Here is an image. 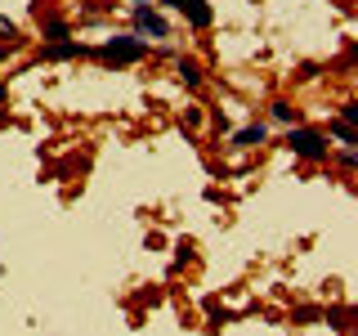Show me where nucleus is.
Listing matches in <instances>:
<instances>
[{
	"label": "nucleus",
	"instance_id": "obj_11",
	"mask_svg": "<svg viewBox=\"0 0 358 336\" xmlns=\"http://www.w3.org/2000/svg\"><path fill=\"white\" fill-rule=\"evenodd\" d=\"M354 117H358V104H354V99H350V104H341V121H350V126H354Z\"/></svg>",
	"mask_w": 358,
	"mask_h": 336
},
{
	"label": "nucleus",
	"instance_id": "obj_2",
	"mask_svg": "<svg viewBox=\"0 0 358 336\" xmlns=\"http://www.w3.org/2000/svg\"><path fill=\"white\" fill-rule=\"evenodd\" d=\"M143 54H148V41L134 36V31H126V36H108L103 50H99V59L112 63V67H126V63H139Z\"/></svg>",
	"mask_w": 358,
	"mask_h": 336
},
{
	"label": "nucleus",
	"instance_id": "obj_12",
	"mask_svg": "<svg viewBox=\"0 0 358 336\" xmlns=\"http://www.w3.org/2000/svg\"><path fill=\"white\" fill-rule=\"evenodd\" d=\"M5 36H14V18H5V14H0V41H5Z\"/></svg>",
	"mask_w": 358,
	"mask_h": 336
},
{
	"label": "nucleus",
	"instance_id": "obj_9",
	"mask_svg": "<svg viewBox=\"0 0 358 336\" xmlns=\"http://www.w3.org/2000/svg\"><path fill=\"white\" fill-rule=\"evenodd\" d=\"M327 130H331V139L341 144V148H354V126H350V121H341V117H336Z\"/></svg>",
	"mask_w": 358,
	"mask_h": 336
},
{
	"label": "nucleus",
	"instance_id": "obj_8",
	"mask_svg": "<svg viewBox=\"0 0 358 336\" xmlns=\"http://www.w3.org/2000/svg\"><path fill=\"white\" fill-rule=\"evenodd\" d=\"M175 72H179V81H184L188 90H201V67H197L193 59H179V63H175Z\"/></svg>",
	"mask_w": 358,
	"mask_h": 336
},
{
	"label": "nucleus",
	"instance_id": "obj_7",
	"mask_svg": "<svg viewBox=\"0 0 358 336\" xmlns=\"http://www.w3.org/2000/svg\"><path fill=\"white\" fill-rule=\"evenodd\" d=\"M41 36L50 45H59V41H72V27H67V18L50 14V18H41Z\"/></svg>",
	"mask_w": 358,
	"mask_h": 336
},
{
	"label": "nucleus",
	"instance_id": "obj_3",
	"mask_svg": "<svg viewBox=\"0 0 358 336\" xmlns=\"http://www.w3.org/2000/svg\"><path fill=\"white\" fill-rule=\"evenodd\" d=\"M134 36H143V41H166V36H171V22L157 14L152 5H134Z\"/></svg>",
	"mask_w": 358,
	"mask_h": 336
},
{
	"label": "nucleus",
	"instance_id": "obj_1",
	"mask_svg": "<svg viewBox=\"0 0 358 336\" xmlns=\"http://www.w3.org/2000/svg\"><path fill=\"white\" fill-rule=\"evenodd\" d=\"M282 148L296 153V157H305V162H327L331 144H327V134H318V130H309V126H287Z\"/></svg>",
	"mask_w": 358,
	"mask_h": 336
},
{
	"label": "nucleus",
	"instance_id": "obj_5",
	"mask_svg": "<svg viewBox=\"0 0 358 336\" xmlns=\"http://www.w3.org/2000/svg\"><path fill=\"white\" fill-rule=\"evenodd\" d=\"M268 139V126L264 121H251V126H242V130H233V148H260V144Z\"/></svg>",
	"mask_w": 358,
	"mask_h": 336
},
{
	"label": "nucleus",
	"instance_id": "obj_13",
	"mask_svg": "<svg viewBox=\"0 0 358 336\" xmlns=\"http://www.w3.org/2000/svg\"><path fill=\"white\" fill-rule=\"evenodd\" d=\"M162 5H166V9H184V0H162Z\"/></svg>",
	"mask_w": 358,
	"mask_h": 336
},
{
	"label": "nucleus",
	"instance_id": "obj_14",
	"mask_svg": "<svg viewBox=\"0 0 358 336\" xmlns=\"http://www.w3.org/2000/svg\"><path fill=\"white\" fill-rule=\"evenodd\" d=\"M0 104H5V85H0Z\"/></svg>",
	"mask_w": 358,
	"mask_h": 336
},
{
	"label": "nucleus",
	"instance_id": "obj_4",
	"mask_svg": "<svg viewBox=\"0 0 358 336\" xmlns=\"http://www.w3.org/2000/svg\"><path fill=\"white\" fill-rule=\"evenodd\" d=\"M179 14L188 18V27L193 31H206L210 22H215V9H210V0H184V9Z\"/></svg>",
	"mask_w": 358,
	"mask_h": 336
},
{
	"label": "nucleus",
	"instance_id": "obj_6",
	"mask_svg": "<svg viewBox=\"0 0 358 336\" xmlns=\"http://www.w3.org/2000/svg\"><path fill=\"white\" fill-rule=\"evenodd\" d=\"M268 121H278V126H300V108L291 104V99H273V104H268Z\"/></svg>",
	"mask_w": 358,
	"mask_h": 336
},
{
	"label": "nucleus",
	"instance_id": "obj_15",
	"mask_svg": "<svg viewBox=\"0 0 358 336\" xmlns=\"http://www.w3.org/2000/svg\"><path fill=\"white\" fill-rule=\"evenodd\" d=\"M134 5H152V0H134Z\"/></svg>",
	"mask_w": 358,
	"mask_h": 336
},
{
	"label": "nucleus",
	"instance_id": "obj_10",
	"mask_svg": "<svg viewBox=\"0 0 358 336\" xmlns=\"http://www.w3.org/2000/svg\"><path fill=\"white\" fill-rule=\"evenodd\" d=\"M76 54H81V45H76V41H59V45L45 50V59H76Z\"/></svg>",
	"mask_w": 358,
	"mask_h": 336
}]
</instances>
